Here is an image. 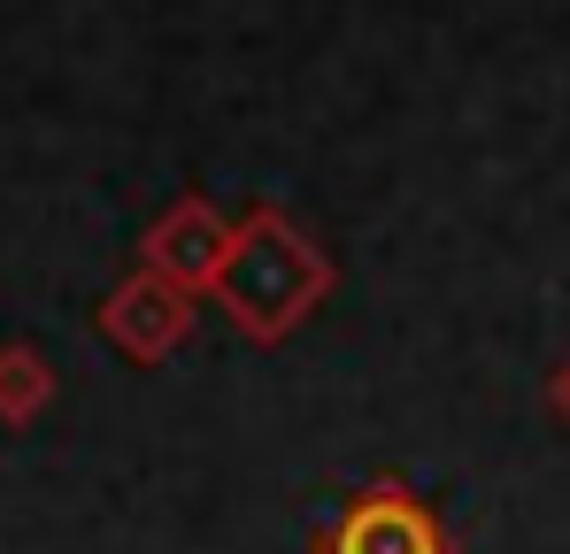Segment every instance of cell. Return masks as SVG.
Here are the masks:
<instances>
[{
    "label": "cell",
    "instance_id": "6da1fadb",
    "mask_svg": "<svg viewBox=\"0 0 570 554\" xmlns=\"http://www.w3.org/2000/svg\"><path fill=\"white\" fill-rule=\"evenodd\" d=\"M224 293H232L247 332H285L308 308V293H324V255H308V239L263 208L224 263Z\"/></svg>",
    "mask_w": 570,
    "mask_h": 554
},
{
    "label": "cell",
    "instance_id": "7a4b0ae2",
    "mask_svg": "<svg viewBox=\"0 0 570 554\" xmlns=\"http://www.w3.org/2000/svg\"><path fill=\"white\" fill-rule=\"evenodd\" d=\"M324 554H448V540H440V516L416 493L371 485L340 508V524L324 532Z\"/></svg>",
    "mask_w": 570,
    "mask_h": 554
},
{
    "label": "cell",
    "instance_id": "3957f363",
    "mask_svg": "<svg viewBox=\"0 0 570 554\" xmlns=\"http://www.w3.org/2000/svg\"><path fill=\"white\" fill-rule=\"evenodd\" d=\"M556 400H563V416H570V369H563V377H556Z\"/></svg>",
    "mask_w": 570,
    "mask_h": 554
}]
</instances>
